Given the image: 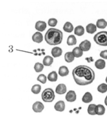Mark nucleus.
<instances>
[{
    "mask_svg": "<svg viewBox=\"0 0 107 132\" xmlns=\"http://www.w3.org/2000/svg\"><path fill=\"white\" fill-rule=\"evenodd\" d=\"M91 47V43L88 40H85L79 44V47L82 49L83 51L87 52L90 50Z\"/></svg>",
    "mask_w": 107,
    "mask_h": 132,
    "instance_id": "obj_6",
    "label": "nucleus"
},
{
    "mask_svg": "<svg viewBox=\"0 0 107 132\" xmlns=\"http://www.w3.org/2000/svg\"><path fill=\"white\" fill-rule=\"evenodd\" d=\"M67 44L68 46H73L76 45L77 43V39L74 35H70L67 39Z\"/></svg>",
    "mask_w": 107,
    "mask_h": 132,
    "instance_id": "obj_24",
    "label": "nucleus"
},
{
    "mask_svg": "<svg viewBox=\"0 0 107 132\" xmlns=\"http://www.w3.org/2000/svg\"><path fill=\"white\" fill-rule=\"evenodd\" d=\"M72 52L74 55V56L77 58L80 57L81 56H82L83 55V51L79 47H75L73 49Z\"/></svg>",
    "mask_w": 107,
    "mask_h": 132,
    "instance_id": "obj_22",
    "label": "nucleus"
},
{
    "mask_svg": "<svg viewBox=\"0 0 107 132\" xmlns=\"http://www.w3.org/2000/svg\"><path fill=\"white\" fill-rule=\"evenodd\" d=\"M85 59L86 60L88 61V62H93L94 61V59H93V58H92V57H90L89 58L87 57V58H85Z\"/></svg>",
    "mask_w": 107,
    "mask_h": 132,
    "instance_id": "obj_33",
    "label": "nucleus"
},
{
    "mask_svg": "<svg viewBox=\"0 0 107 132\" xmlns=\"http://www.w3.org/2000/svg\"><path fill=\"white\" fill-rule=\"evenodd\" d=\"M65 108V104L63 101H58L55 104L54 109L56 111L62 112Z\"/></svg>",
    "mask_w": 107,
    "mask_h": 132,
    "instance_id": "obj_11",
    "label": "nucleus"
},
{
    "mask_svg": "<svg viewBox=\"0 0 107 132\" xmlns=\"http://www.w3.org/2000/svg\"><path fill=\"white\" fill-rule=\"evenodd\" d=\"M59 73L61 77H65L68 75L69 74V70L67 67L62 66L59 68Z\"/></svg>",
    "mask_w": 107,
    "mask_h": 132,
    "instance_id": "obj_14",
    "label": "nucleus"
},
{
    "mask_svg": "<svg viewBox=\"0 0 107 132\" xmlns=\"http://www.w3.org/2000/svg\"><path fill=\"white\" fill-rule=\"evenodd\" d=\"M47 27V24L45 21H37L35 25V28L39 31H43Z\"/></svg>",
    "mask_w": 107,
    "mask_h": 132,
    "instance_id": "obj_8",
    "label": "nucleus"
},
{
    "mask_svg": "<svg viewBox=\"0 0 107 132\" xmlns=\"http://www.w3.org/2000/svg\"><path fill=\"white\" fill-rule=\"evenodd\" d=\"M104 103H105V105L107 106V96L105 98V100H104Z\"/></svg>",
    "mask_w": 107,
    "mask_h": 132,
    "instance_id": "obj_34",
    "label": "nucleus"
},
{
    "mask_svg": "<svg viewBox=\"0 0 107 132\" xmlns=\"http://www.w3.org/2000/svg\"><path fill=\"white\" fill-rule=\"evenodd\" d=\"M97 105L94 104H91L88 106V114L91 115H95L96 114Z\"/></svg>",
    "mask_w": 107,
    "mask_h": 132,
    "instance_id": "obj_19",
    "label": "nucleus"
},
{
    "mask_svg": "<svg viewBox=\"0 0 107 132\" xmlns=\"http://www.w3.org/2000/svg\"><path fill=\"white\" fill-rule=\"evenodd\" d=\"M54 92L52 88H47L45 89L42 94V98L46 103H51L54 99Z\"/></svg>",
    "mask_w": 107,
    "mask_h": 132,
    "instance_id": "obj_4",
    "label": "nucleus"
},
{
    "mask_svg": "<svg viewBox=\"0 0 107 132\" xmlns=\"http://www.w3.org/2000/svg\"><path fill=\"white\" fill-rule=\"evenodd\" d=\"M72 74L75 82L80 86L87 85L91 84L95 77L94 70L85 65L76 67L72 71Z\"/></svg>",
    "mask_w": 107,
    "mask_h": 132,
    "instance_id": "obj_1",
    "label": "nucleus"
},
{
    "mask_svg": "<svg viewBox=\"0 0 107 132\" xmlns=\"http://www.w3.org/2000/svg\"><path fill=\"white\" fill-rule=\"evenodd\" d=\"M57 23V21L55 18H50L49 19L48 21V25L52 27H54L55 26H56Z\"/></svg>",
    "mask_w": 107,
    "mask_h": 132,
    "instance_id": "obj_31",
    "label": "nucleus"
},
{
    "mask_svg": "<svg viewBox=\"0 0 107 132\" xmlns=\"http://www.w3.org/2000/svg\"><path fill=\"white\" fill-rule=\"evenodd\" d=\"M105 108L102 104H98L97 108L96 114L98 115H103L105 113Z\"/></svg>",
    "mask_w": 107,
    "mask_h": 132,
    "instance_id": "obj_26",
    "label": "nucleus"
},
{
    "mask_svg": "<svg viewBox=\"0 0 107 132\" xmlns=\"http://www.w3.org/2000/svg\"><path fill=\"white\" fill-rule=\"evenodd\" d=\"M47 78L50 82H56L57 79V74L55 71L51 72L47 76Z\"/></svg>",
    "mask_w": 107,
    "mask_h": 132,
    "instance_id": "obj_25",
    "label": "nucleus"
},
{
    "mask_svg": "<svg viewBox=\"0 0 107 132\" xmlns=\"http://www.w3.org/2000/svg\"><path fill=\"white\" fill-rule=\"evenodd\" d=\"M63 29L64 31L68 33H70L72 32L73 30V26L71 22L68 21L64 24L63 27Z\"/></svg>",
    "mask_w": 107,
    "mask_h": 132,
    "instance_id": "obj_20",
    "label": "nucleus"
},
{
    "mask_svg": "<svg viewBox=\"0 0 107 132\" xmlns=\"http://www.w3.org/2000/svg\"><path fill=\"white\" fill-rule=\"evenodd\" d=\"M63 33L60 30L55 28H50L45 35V40L50 45H56L62 43Z\"/></svg>",
    "mask_w": 107,
    "mask_h": 132,
    "instance_id": "obj_2",
    "label": "nucleus"
},
{
    "mask_svg": "<svg viewBox=\"0 0 107 132\" xmlns=\"http://www.w3.org/2000/svg\"><path fill=\"white\" fill-rule=\"evenodd\" d=\"M55 91L56 93L58 94H60V95L66 93V86L64 84H60L57 86Z\"/></svg>",
    "mask_w": 107,
    "mask_h": 132,
    "instance_id": "obj_9",
    "label": "nucleus"
},
{
    "mask_svg": "<svg viewBox=\"0 0 107 132\" xmlns=\"http://www.w3.org/2000/svg\"><path fill=\"white\" fill-rule=\"evenodd\" d=\"M93 99V97L91 93L89 92L86 93L82 98V101L84 103H89L91 102Z\"/></svg>",
    "mask_w": 107,
    "mask_h": 132,
    "instance_id": "obj_13",
    "label": "nucleus"
},
{
    "mask_svg": "<svg viewBox=\"0 0 107 132\" xmlns=\"http://www.w3.org/2000/svg\"><path fill=\"white\" fill-rule=\"evenodd\" d=\"M107 26V22L104 19H100L97 20L96 27L100 29H104Z\"/></svg>",
    "mask_w": 107,
    "mask_h": 132,
    "instance_id": "obj_17",
    "label": "nucleus"
},
{
    "mask_svg": "<svg viewBox=\"0 0 107 132\" xmlns=\"http://www.w3.org/2000/svg\"><path fill=\"white\" fill-rule=\"evenodd\" d=\"M74 57H75V56H74L73 53L71 52H69L66 53L64 55L65 60L66 62H68V63H70V62H73L74 60Z\"/></svg>",
    "mask_w": 107,
    "mask_h": 132,
    "instance_id": "obj_16",
    "label": "nucleus"
},
{
    "mask_svg": "<svg viewBox=\"0 0 107 132\" xmlns=\"http://www.w3.org/2000/svg\"><path fill=\"white\" fill-rule=\"evenodd\" d=\"M105 81H106V82L107 83V77H106V80H105Z\"/></svg>",
    "mask_w": 107,
    "mask_h": 132,
    "instance_id": "obj_35",
    "label": "nucleus"
},
{
    "mask_svg": "<svg viewBox=\"0 0 107 132\" xmlns=\"http://www.w3.org/2000/svg\"><path fill=\"white\" fill-rule=\"evenodd\" d=\"M43 68H44L43 65L39 62L36 63L34 67V70L37 72H42L43 69Z\"/></svg>",
    "mask_w": 107,
    "mask_h": 132,
    "instance_id": "obj_29",
    "label": "nucleus"
},
{
    "mask_svg": "<svg viewBox=\"0 0 107 132\" xmlns=\"http://www.w3.org/2000/svg\"><path fill=\"white\" fill-rule=\"evenodd\" d=\"M97 31V27L94 24L90 23L86 27V31L89 34H93Z\"/></svg>",
    "mask_w": 107,
    "mask_h": 132,
    "instance_id": "obj_18",
    "label": "nucleus"
},
{
    "mask_svg": "<svg viewBox=\"0 0 107 132\" xmlns=\"http://www.w3.org/2000/svg\"><path fill=\"white\" fill-rule=\"evenodd\" d=\"M67 101L68 102H73L76 100V94L74 91L71 90L68 92L66 97H65Z\"/></svg>",
    "mask_w": 107,
    "mask_h": 132,
    "instance_id": "obj_7",
    "label": "nucleus"
},
{
    "mask_svg": "<svg viewBox=\"0 0 107 132\" xmlns=\"http://www.w3.org/2000/svg\"><path fill=\"white\" fill-rule=\"evenodd\" d=\"M100 56H101L102 58L107 59V50L102 51L100 53Z\"/></svg>",
    "mask_w": 107,
    "mask_h": 132,
    "instance_id": "obj_32",
    "label": "nucleus"
},
{
    "mask_svg": "<svg viewBox=\"0 0 107 132\" xmlns=\"http://www.w3.org/2000/svg\"><path fill=\"white\" fill-rule=\"evenodd\" d=\"M94 40L97 45L107 46V31H100L97 33L94 36Z\"/></svg>",
    "mask_w": 107,
    "mask_h": 132,
    "instance_id": "obj_3",
    "label": "nucleus"
},
{
    "mask_svg": "<svg viewBox=\"0 0 107 132\" xmlns=\"http://www.w3.org/2000/svg\"><path fill=\"white\" fill-rule=\"evenodd\" d=\"M32 39L35 43H40L43 41V34L39 32H36L32 36Z\"/></svg>",
    "mask_w": 107,
    "mask_h": 132,
    "instance_id": "obj_10",
    "label": "nucleus"
},
{
    "mask_svg": "<svg viewBox=\"0 0 107 132\" xmlns=\"http://www.w3.org/2000/svg\"><path fill=\"white\" fill-rule=\"evenodd\" d=\"M62 49L59 47H53L51 51V53L54 57L61 56L62 54Z\"/></svg>",
    "mask_w": 107,
    "mask_h": 132,
    "instance_id": "obj_12",
    "label": "nucleus"
},
{
    "mask_svg": "<svg viewBox=\"0 0 107 132\" xmlns=\"http://www.w3.org/2000/svg\"><path fill=\"white\" fill-rule=\"evenodd\" d=\"M41 90V86L39 84H35L32 86L31 91L35 94H37L40 93Z\"/></svg>",
    "mask_w": 107,
    "mask_h": 132,
    "instance_id": "obj_27",
    "label": "nucleus"
},
{
    "mask_svg": "<svg viewBox=\"0 0 107 132\" xmlns=\"http://www.w3.org/2000/svg\"><path fill=\"white\" fill-rule=\"evenodd\" d=\"M53 62V59L52 56H45L43 60V65L45 66H50Z\"/></svg>",
    "mask_w": 107,
    "mask_h": 132,
    "instance_id": "obj_23",
    "label": "nucleus"
},
{
    "mask_svg": "<svg viewBox=\"0 0 107 132\" xmlns=\"http://www.w3.org/2000/svg\"><path fill=\"white\" fill-rule=\"evenodd\" d=\"M105 65L106 63H105V61L101 59H98L95 62V66L96 68L100 70L103 69V68H105Z\"/></svg>",
    "mask_w": 107,
    "mask_h": 132,
    "instance_id": "obj_15",
    "label": "nucleus"
},
{
    "mask_svg": "<svg viewBox=\"0 0 107 132\" xmlns=\"http://www.w3.org/2000/svg\"><path fill=\"white\" fill-rule=\"evenodd\" d=\"M97 90L101 93H105L107 91V84H101L98 86Z\"/></svg>",
    "mask_w": 107,
    "mask_h": 132,
    "instance_id": "obj_28",
    "label": "nucleus"
},
{
    "mask_svg": "<svg viewBox=\"0 0 107 132\" xmlns=\"http://www.w3.org/2000/svg\"><path fill=\"white\" fill-rule=\"evenodd\" d=\"M44 109V106L40 102L37 101L32 105V109L35 113H41Z\"/></svg>",
    "mask_w": 107,
    "mask_h": 132,
    "instance_id": "obj_5",
    "label": "nucleus"
},
{
    "mask_svg": "<svg viewBox=\"0 0 107 132\" xmlns=\"http://www.w3.org/2000/svg\"><path fill=\"white\" fill-rule=\"evenodd\" d=\"M84 33V28L82 26H78L74 29V34L78 36H82Z\"/></svg>",
    "mask_w": 107,
    "mask_h": 132,
    "instance_id": "obj_21",
    "label": "nucleus"
},
{
    "mask_svg": "<svg viewBox=\"0 0 107 132\" xmlns=\"http://www.w3.org/2000/svg\"><path fill=\"white\" fill-rule=\"evenodd\" d=\"M37 80L42 84H45L47 82V77L44 74H40L38 76Z\"/></svg>",
    "mask_w": 107,
    "mask_h": 132,
    "instance_id": "obj_30",
    "label": "nucleus"
}]
</instances>
